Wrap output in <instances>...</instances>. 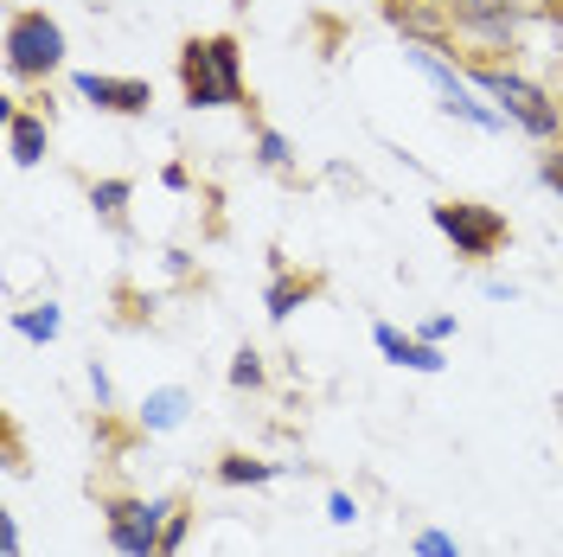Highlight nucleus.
<instances>
[{
	"label": "nucleus",
	"mask_w": 563,
	"mask_h": 557,
	"mask_svg": "<svg viewBox=\"0 0 563 557\" xmlns=\"http://www.w3.org/2000/svg\"><path fill=\"white\" fill-rule=\"evenodd\" d=\"M256 161H263L269 174H288V161H295V154H288V141H282L276 129H263V135H256Z\"/></svg>",
	"instance_id": "obj_15"
},
{
	"label": "nucleus",
	"mask_w": 563,
	"mask_h": 557,
	"mask_svg": "<svg viewBox=\"0 0 563 557\" xmlns=\"http://www.w3.org/2000/svg\"><path fill=\"white\" fill-rule=\"evenodd\" d=\"M13 327H20L26 340H58V308H52V302H45V308H20Z\"/></svg>",
	"instance_id": "obj_13"
},
{
	"label": "nucleus",
	"mask_w": 563,
	"mask_h": 557,
	"mask_svg": "<svg viewBox=\"0 0 563 557\" xmlns=\"http://www.w3.org/2000/svg\"><path fill=\"white\" fill-rule=\"evenodd\" d=\"M474 84H481L493 103H499V116H506V122H519L526 135H538V141L558 135L563 116H558V103H551L531 77H519V70H474Z\"/></svg>",
	"instance_id": "obj_3"
},
{
	"label": "nucleus",
	"mask_w": 563,
	"mask_h": 557,
	"mask_svg": "<svg viewBox=\"0 0 563 557\" xmlns=\"http://www.w3.org/2000/svg\"><path fill=\"white\" fill-rule=\"evenodd\" d=\"M231 384H263V359H256V352H238V365H231Z\"/></svg>",
	"instance_id": "obj_18"
},
{
	"label": "nucleus",
	"mask_w": 563,
	"mask_h": 557,
	"mask_svg": "<svg viewBox=\"0 0 563 557\" xmlns=\"http://www.w3.org/2000/svg\"><path fill=\"white\" fill-rule=\"evenodd\" d=\"M77 97H90V103L109 109V116H147V109H154V84H141V77H97V70H84V77H77Z\"/></svg>",
	"instance_id": "obj_7"
},
{
	"label": "nucleus",
	"mask_w": 563,
	"mask_h": 557,
	"mask_svg": "<svg viewBox=\"0 0 563 557\" xmlns=\"http://www.w3.org/2000/svg\"><path fill=\"white\" fill-rule=\"evenodd\" d=\"M308 288H314V282H276V288H269V314H295V302H301V295H308Z\"/></svg>",
	"instance_id": "obj_16"
},
{
	"label": "nucleus",
	"mask_w": 563,
	"mask_h": 557,
	"mask_svg": "<svg viewBox=\"0 0 563 557\" xmlns=\"http://www.w3.org/2000/svg\"><path fill=\"white\" fill-rule=\"evenodd\" d=\"M404 52H410V65H417L422 77L435 84V97H442V109H449V116H461V122H474V129H499V122H506L499 109L474 103V90H467V77H455V65H449V58H442L435 45H422V39H410Z\"/></svg>",
	"instance_id": "obj_6"
},
{
	"label": "nucleus",
	"mask_w": 563,
	"mask_h": 557,
	"mask_svg": "<svg viewBox=\"0 0 563 557\" xmlns=\"http://www.w3.org/2000/svg\"><path fill=\"white\" fill-rule=\"evenodd\" d=\"M429 218L442 238H455L461 256H493L506 244V218L493 206H474V199H442V206H429Z\"/></svg>",
	"instance_id": "obj_5"
},
{
	"label": "nucleus",
	"mask_w": 563,
	"mask_h": 557,
	"mask_svg": "<svg viewBox=\"0 0 563 557\" xmlns=\"http://www.w3.org/2000/svg\"><path fill=\"white\" fill-rule=\"evenodd\" d=\"M442 334H455V314H435V320H422V340H442Z\"/></svg>",
	"instance_id": "obj_20"
},
{
	"label": "nucleus",
	"mask_w": 563,
	"mask_h": 557,
	"mask_svg": "<svg viewBox=\"0 0 563 557\" xmlns=\"http://www.w3.org/2000/svg\"><path fill=\"white\" fill-rule=\"evenodd\" d=\"M90 206L103 211L109 225H122V206H129V179H103V186L90 193Z\"/></svg>",
	"instance_id": "obj_14"
},
{
	"label": "nucleus",
	"mask_w": 563,
	"mask_h": 557,
	"mask_svg": "<svg viewBox=\"0 0 563 557\" xmlns=\"http://www.w3.org/2000/svg\"><path fill=\"white\" fill-rule=\"evenodd\" d=\"M417 557H461V545L449 532H417Z\"/></svg>",
	"instance_id": "obj_17"
},
{
	"label": "nucleus",
	"mask_w": 563,
	"mask_h": 557,
	"mask_svg": "<svg viewBox=\"0 0 563 557\" xmlns=\"http://www.w3.org/2000/svg\"><path fill=\"white\" fill-rule=\"evenodd\" d=\"M327 520H333V525H352V520H358V506H352L346 493H333V500H327Z\"/></svg>",
	"instance_id": "obj_19"
},
{
	"label": "nucleus",
	"mask_w": 563,
	"mask_h": 557,
	"mask_svg": "<svg viewBox=\"0 0 563 557\" xmlns=\"http://www.w3.org/2000/svg\"><path fill=\"white\" fill-rule=\"evenodd\" d=\"M58 65H65V26L52 13H38V7L13 13L7 20V70L13 77H45Z\"/></svg>",
	"instance_id": "obj_4"
},
{
	"label": "nucleus",
	"mask_w": 563,
	"mask_h": 557,
	"mask_svg": "<svg viewBox=\"0 0 563 557\" xmlns=\"http://www.w3.org/2000/svg\"><path fill=\"white\" fill-rule=\"evenodd\" d=\"M218 481L224 488H263V481H276V468L269 461H250V455H224L218 461Z\"/></svg>",
	"instance_id": "obj_12"
},
{
	"label": "nucleus",
	"mask_w": 563,
	"mask_h": 557,
	"mask_svg": "<svg viewBox=\"0 0 563 557\" xmlns=\"http://www.w3.org/2000/svg\"><path fill=\"white\" fill-rule=\"evenodd\" d=\"M7 148H13L20 167H38L45 161V122H38L33 109H7Z\"/></svg>",
	"instance_id": "obj_9"
},
{
	"label": "nucleus",
	"mask_w": 563,
	"mask_h": 557,
	"mask_svg": "<svg viewBox=\"0 0 563 557\" xmlns=\"http://www.w3.org/2000/svg\"><path fill=\"white\" fill-rule=\"evenodd\" d=\"M179 90L192 109H231L244 103V52L231 33H211V39H186L179 52Z\"/></svg>",
	"instance_id": "obj_1"
},
{
	"label": "nucleus",
	"mask_w": 563,
	"mask_h": 557,
	"mask_svg": "<svg viewBox=\"0 0 563 557\" xmlns=\"http://www.w3.org/2000/svg\"><path fill=\"white\" fill-rule=\"evenodd\" d=\"M461 20L481 26V33H493V39H512V26H519V13H512L506 0H461Z\"/></svg>",
	"instance_id": "obj_10"
},
{
	"label": "nucleus",
	"mask_w": 563,
	"mask_h": 557,
	"mask_svg": "<svg viewBox=\"0 0 563 557\" xmlns=\"http://www.w3.org/2000/svg\"><path fill=\"white\" fill-rule=\"evenodd\" d=\"M372 340H378V352H385L390 365H410V372H442V352L429 347V340H404L397 327H372Z\"/></svg>",
	"instance_id": "obj_8"
},
{
	"label": "nucleus",
	"mask_w": 563,
	"mask_h": 557,
	"mask_svg": "<svg viewBox=\"0 0 563 557\" xmlns=\"http://www.w3.org/2000/svg\"><path fill=\"white\" fill-rule=\"evenodd\" d=\"M0 545H7V557H20V525L0 520Z\"/></svg>",
	"instance_id": "obj_21"
},
{
	"label": "nucleus",
	"mask_w": 563,
	"mask_h": 557,
	"mask_svg": "<svg viewBox=\"0 0 563 557\" xmlns=\"http://www.w3.org/2000/svg\"><path fill=\"white\" fill-rule=\"evenodd\" d=\"M186 500H109V545L122 557H174L186 538Z\"/></svg>",
	"instance_id": "obj_2"
},
{
	"label": "nucleus",
	"mask_w": 563,
	"mask_h": 557,
	"mask_svg": "<svg viewBox=\"0 0 563 557\" xmlns=\"http://www.w3.org/2000/svg\"><path fill=\"white\" fill-rule=\"evenodd\" d=\"M179 417H186V391H179V384L154 391V397L141 404V423H147V429H179Z\"/></svg>",
	"instance_id": "obj_11"
}]
</instances>
